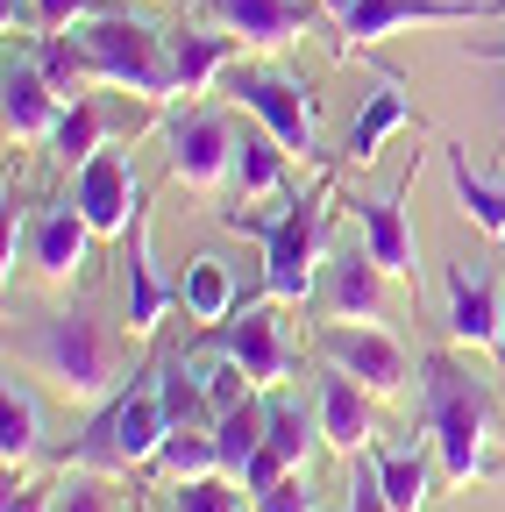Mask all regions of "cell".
I'll use <instances>...</instances> for the list:
<instances>
[{
    "label": "cell",
    "instance_id": "cell-16",
    "mask_svg": "<svg viewBox=\"0 0 505 512\" xmlns=\"http://www.w3.org/2000/svg\"><path fill=\"white\" fill-rule=\"evenodd\" d=\"M121 264H129V271H121V278H129V313H121V320H129L136 342H150L164 328V313L178 306V278H164L157 256H150V214L129 221V235H121Z\"/></svg>",
    "mask_w": 505,
    "mask_h": 512
},
{
    "label": "cell",
    "instance_id": "cell-5",
    "mask_svg": "<svg viewBox=\"0 0 505 512\" xmlns=\"http://www.w3.org/2000/svg\"><path fill=\"white\" fill-rule=\"evenodd\" d=\"M72 36L86 43L100 86H129V93L150 100V107H157V100H178V93H171V36H164L157 22H136L129 8H114V15L79 22Z\"/></svg>",
    "mask_w": 505,
    "mask_h": 512
},
{
    "label": "cell",
    "instance_id": "cell-15",
    "mask_svg": "<svg viewBox=\"0 0 505 512\" xmlns=\"http://www.w3.org/2000/svg\"><path fill=\"white\" fill-rule=\"evenodd\" d=\"M207 22L235 29L249 50H285L321 22V0H200Z\"/></svg>",
    "mask_w": 505,
    "mask_h": 512
},
{
    "label": "cell",
    "instance_id": "cell-14",
    "mask_svg": "<svg viewBox=\"0 0 505 512\" xmlns=\"http://www.w3.org/2000/svg\"><path fill=\"white\" fill-rule=\"evenodd\" d=\"M57 114H65V93L43 79L36 50H8V64H0V121H8V136L15 143H50Z\"/></svg>",
    "mask_w": 505,
    "mask_h": 512
},
{
    "label": "cell",
    "instance_id": "cell-30",
    "mask_svg": "<svg viewBox=\"0 0 505 512\" xmlns=\"http://www.w3.org/2000/svg\"><path fill=\"white\" fill-rule=\"evenodd\" d=\"M214 470H221L214 427H171L164 448L150 456V477H171V484H185V477H214Z\"/></svg>",
    "mask_w": 505,
    "mask_h": 512
},
{
    "label": "cell",
    "instance_id": "cell-25",
    "mask_svg": "<svg viewBox=\"0 0 505 512\" xmlns=\"http://www.w3.org/2000/svg\"><path fill=\"white\" fill-rule=\"evenodd\" d=\"M363 456L377 463V484H385V498L399 505V512H420L427 498H434V470L441 463H427V448H363Z\"/></svg>",
    "mask_w": 505,
    "mask_h": 512
},
{
    "label": "cell",
    "instance_id": "cell-24",
    "mask_svg": "<svg viewBox=\"0 0 505 512\" xmlns=\"http://www.w3.org/2000/svg\"><path fill=\"white\" fill-rule=\"evenodd\" d=\"M43 448V399L29 392L22 377H8V392H0V456H8V477H22Z\"/></svg>",
    "mask_w": 505,
    "mask_h": 512
},
{
    "label": "cell",
    "instance_id": "cell-33",
    "mask_svg": "<svg viewBox=\"0 0 505 512\" xmlns=\"http://www.w3.org/2000/svg\"><path fill=\"white\" fill-rule=\"evenodd\" d=\"M50 512H121V491L107 484V470H86V463H72L65 477L50 484Z\"/></svg>",
    "mask_w": 505,
    "mask_h": 512
},
{
    "label": "cell",
    "instance_id": "cell-26",
    "mask_svg": "<svg viewBox=\"0 0 505 512\" xmlns=\"http://www.w3.org/2000/svg\"><path fill=\"white\" fill-rule=\"evenodd\" d=\"M178 306L193 313V320H228L235 306H242V292H235V271L221 264V256H193V264H185V278H178Z\"/></svg>",
    "mask_w": 505,
    "mask_h": 512
},
{
    "label": "cell",
    "instance_id": "cell-1",
    "mask_svg": "<svg viewBox=\"0 0 505 512\" xmlns=\"http://www.w3.org/2000/svg\"><path fill=\"white\" fill-rule=\"evenodd\" d=\"M420 427H427V448L441 463V484H505V456L491 448L498 406L456 349L420 356Z\"/></svg>",
    "mask_w": 505,
    "mask_h": 512
},
{
    "label": "cell",
    "instance_id": "cell-9",
    "mask_svg": "<svg viewBox=\"0 0 505 512\" xmlns=\"http://www.w3.org/2000/svg\"><path fill=\"white\" fill-rule=\"evenodd\" d=\"M278 299H249V306H235L228 320H214L207 328V342L200 349H214V356H235L249 377H257V392H278V384L292 377V349H285V320L271 313Z\"/></svg>",
    "mask_w": 505,
    "mask_h": 512
},
{
    "label": "cell",
    "instance_id": "cell-19",
    "mask_svg": "<svg viewBox=\"0 0 505 512\" xmlns=\"http://www.w3.org/2000/svg\"><path fill=\"white\" fill-rule=\"evenodd\" d=\"M321 441L335 448V456H363V448L377 441V413H370V392L349 377V370H321Z\"/></svg>",
    "mask_w": 505,
    "mask_h": 512
},
{
    "label": "cell",
    "instance_id": "cell-35",
    "mask_svg": "<svg viewBox=\"0 0 505 512\" xmlns=\"http://www.w3.org/2000/svg\"><path fill=\"white\" fill-rule=\"evenodd\" d=\"M257 512H321V491L306 470H285L271 491H257Z\"/></svg>",
    "mask_w": 505,
    "mask_h": 512
},
{
    "label": "cell",
    "instance_id": "cell-21",
    "mask_svg": "<svg viewBox=\"0 0 505 512\" xmlns=\"http://www.w3.org/2000/svg\"><path fill=\"white\" fill-rule=\"evenodd\" d=\"M420 114H413V100H406V79L399 72H377V93L363 100V114H356V128H349V143H342V164H370L377 157V143L385 136H399V128H413Z\"/></svg>",
    "mask_w": 505,
    "mask_h": 512
},
{
    "label": "cell",
    "instance_id": "cell-18",
    "mask_svg": "<svg viewBox=\"0 0 505 512\" xmlns=\"http://www.w3.org/2000/svg\"><path fill=\"white\" fill-rule=\"evenodd\" d=\"M385 271L370 264V249H342L321 264V292H313V306H321L328 320H377L385 328Z\"/></svg>",
    "mask_w": 505,
    "mask_h": 512
},
{
    "label": "cell",
    "instance_id": "cell-10",
    "mask_svg": "<svg viewBox=\"0 0 505 512\" xmlns=\"http://www.w3.org/2000/svg\"><path fill=\"white\" fill-rule=\"evenodd\" d=\"M321 356L335 370H349L370 399L406 392V349H399L392 328H377V320H321Z\"/></svg>",
    "mask_w": 505,
    "mask_h": 512
},
{
    "label": "cell",
    "instance_id": "cell-34",
    "mask_svg": "<svg viewBox=\"0 0 505 512\" xmlns=\"http://www.w3.org/2000/svg\"><path fill=\"white\" fill-rule=\"evenodd\" d=\"M171 512H242V484L228 470L185 477V484H171Z\"/></svg>",
    "mask_w": 505,
    "mask_h": 512
},
{
    "label": "cell",
    "instance_id": "cell-32",
    "mask_svg": "<svg viewBox=\"0 0 505 512\" xmlns=\"http://www.w3.org/2000/svg\"><path fill=\"white\" fill-rule=\"evenodd\" d=\"M100 143H107V121H100V100L86 93V100H72L65 114H57V128H50V143H43V150H50L57 164H72V171H79Z\"/></svg>",
    "mask_w": 505,
    "mask_h": 512
},
{
    "label": "cell",
    "instance_id": "cell-28",
    "mask_svg": "<svg viewBox=\"0 0 505 512\" xmlns=\"http://www.w3.org/2000/svg\"><path fill=\"white\" fill-rule=\"evenodd\" d=\"M157 399H164V420H171V427H214V406H207V377H200V363L164 356V363H157Z\"/></svg>",
    "mask_w": 505,
    "mask_h": 512
},
{
    "label": "cell",
    "instance_id": "cell-6",
    "mask_svg": "<svg viewBox=\"0 0 505 512\" xmlns=\"http://www.w3.org/2000/svg\"><path fill=\"white\" fill-rule=\"evenodd\" d=\"M228 100L242 114H257L292 157H321V150H313V136H321V100H313L306 79L278 72V64H235V72H228Z\"/></svg>",
    "mask_w": 505,
    "mask_h": 512
},
{
    "label": "cell",
    "instance_id": "cell-22",
    "mask_svg": "<svg viewBox=\"0 0 505 512\" xmlns=\"http://www.w3.org/2000/svg\"><path fill=\"white\" fill-rule=\"evenodd\" d=\"M285 143L271 136V128L257 121V128H242L235 136V171H228V185H235V200L249 207V200H264V192H285Z\"/></svg>",
    "mask_w": 505,
    "mask_h": 512
},
{
    "label": "cell",
    "instance_id": "cell-8",
    "mask_svg": "<svg viewBox=\"0 0 505 512\" xmlns=\"http://www.w3.org/2000/svg\"><path fill=\"white\" fill-rule=\"evenodd\" d=\"M164 164H171L178 185H193V192L228 185V171H235V128H228V114H214V107L164 114Z\"/></svg>",
    "mask_w": 505,
    "mask_h": 512
},
{
    "label": "cell",
    "instance_id": "cell-20",
    "mask_svg": "<svg viewBox=\"0 0 505 512\" xmlns=\"http://www.w3.org/2000/svg\"><path fill=\"white\" fill-rule=\"evenodd\" d=\"M235 50H249L235 29H171V93L185 100V93H207L228 64H235Z\"/></svg>",
    "mask_w": 505,
    "mask_h": 512
},
{
    "label": "cell",
    "instance_id": "cell-40",
    "mask_svg": "<svg viewBox=\"0 0 505 512\" xmlns=\"http://www.w3.org/2000/svg\"><path fill=\"white\" fill-rule=\"evenodd\" d=\"M470 57H498V64H505V43H491V50H470Z\"/></svg>",
    "mask_w": 505,
    "mask_h": 512
},
{
    "label": "cell",
    "instance_id": "cell-29",
    "mask_svg": "<svg viewBox=\"0 0 505 512\" xmlns=\"http://www.w3.org/2000/svg\"><path fill=\"white\" fill-rule=\"evenodd\" d=\"M36 50V64H43V79L65 93V100H86L93 86H100V72H93V57H86V43L79 36H65V29H50V36H36L29 43Z\"/></svg>",
    "mask_w": 505,
    "mask_h": 512
},
{
    "label": "cell",
    "instance_id": "cell-3",
    "mask_svg": "<svg viewBox=\"0 0 505 512\" xmlns=\"http://www.w3.org/2000/svg\"><path fill=\"white\" fill-rule=\"evenodd\" d=\"M221 228L264 242V299H278V306L313 299L321 292V264H328V171L306 192H285L278 214H249L242 200L221 207Z\"/></svg>",
    "mask_w": 505,
    "mask_h": 512
},
{
    "label": "cell",
    "instance_id": "cell-7",
    "mask_svg": "<svg viewBox=\"0 0 505 512\" xmlns=\"http://www.w3.org/2000/svg\"><path fill=\"white\" fill-rule=\"evenodd\" d=\"M413 185H420V150L413 164L399 171L392 192H349V221L363 228V249L370 264L385 271L392 285H413L420 292V242H413Z\"/></svg>",
    "mask_w": 505,
    "mask_h": 512
},
{
    "label": "cell",
    "instance_id": "cell-37",
    "mask_svg": "<svg viewBox=\"0 0 505 512\" xmlns=\"http://www.w3.org/2000/svg\"><path fill=\"white\" fill-rule=\"evenodd\" d=\"M342 512H399V505L385 498V484H377V463H370V456L356 463V477H349V505H342Z\"/></svg>",
    "mask_w": 505,
    "mask_h": 512
},
{
    "label": "cell",
    "instance_id": "cell-12",
    "mask_svg": "<svg viewBox=\"0 0 505 512\" xmlns=\"http://www.w3.org/2000/svg\"><path fill=\"white\" fill-rule=\"evenodd\" d=\"M505 15V0H349V15L335 22L342 36H356V50H377L399 29H449V22H491Z\"/></svg>",
    "mask_w": 505,
    "mask_h": 512
},
{
    "label": "cell",
    "instance_id": "cell-36",
    "mask_svg": "<svg viewBox=\"0 0 505 512\" xmlns=\"http://www.w3.org/2000/svg\"><path fill=\"white\" fill-rule=\"evenodd\" d=\"M121 0H36V36L50 29H72V22H93V15H114Z\"/></svg>",
    "mask_w": 505,
    "mask_h": 512
},
{
    "label": "cell",
    "instance_id": "cell-4",
    "mask_svg": "<svg viewBox=\"0 0 505 512\" xmlns=\"http://www.w3.org/2000/svg\"><path fill=\"white\" fill-rule=\"evenodd\" d=\"M171 420H164V399H157V363L150 370H129V384L93 413V427L79 434L72 463L86 470H107V477H129V470H150V456L164 448Z\"/></svg>",
    "mask_w": 505,
    "mask_h": 512
},
{
    "label": "cell",
    "instance_id": "cell-13",
    "mask_svg": "<svg viewBox=\"0 0 505 512\" xmlns=\"http://www.w3.org/2000/svg\"><path fill=\"white\" fill-rule=\"evenodd\" d=\"M449 342L463 349H484V356H505V306H498V278L491 264H470V256H456L449 264Z\"/></svg>",
    "mask_w": 505,
    "mask_h": 512
},
{
    "label": "cell",
    "instance_id": "cell-17",
    "mask_svg": "<svg viewBox=\"0 0 505 512\" xmlns=\"http://www.w3.org/2000/svg\"><path fill=\"white\" fill-rule=\"evenodd\" d=\"M86 249H93V221L79 200H50L36 207V235H29V264L43 285H72L86 271Z\"/></svg>",
    "mask_w": 505,
    "mask_h": 512
},
{
    "label": "cell",
    "instance_id": "cell-39",
    "mask_svg": "<svg viewBox=\"0 0 505 512\" xmlns=\"http://www.w3.org/2000/svg\"><path fill=\"white\" fill-rule=\"evenodd\" d=\"M321 15H328V22H342V15H349V0H321Z\"/></svg>",
    "mask_w": 505,
    "mask_h": 512
},
{
    "label": "cell",
    "instance_id": "cell-11",
    "mask_svg": "<svg viewBox=\"0 0 505 512\" xmlns=\"http://www.w3.org/2000/svg\"><path fill=\"white\" fill-rule=\"evenodd\" d=\"M72 200L86 207L93 235H107V242L129 235V221L143 214V185H136V157H129V143H100V150L72 171Z\"/></svg>",
    "mask_w": 505,
    "mask_h": 512
},
{
    "label": "cell",
    "instance_id": "cell-38",
    "mask_svg": "<svg viewBox=\"0 0 505 512\" xmlns=\"http://www.w3.org/2000/svg\"><path fill=\"white\" fill-rule=\"evenodd\" d=\"M0 512H50V491L29 484V477H8V505H0Z\"/></svg>",
    "mask_w": 505,
    "mask_h": 512
},
{
    "label": "cell",
    "instance_id": "cell-27",
    "mask_svg": "<svg viewBox=\"0 0 505 512\" xmlns=\"http://www.w3.org/2000/svg\"><path fill=\"white\" fill-rule=\"evenodd\" d=\"M441 164H449V185H456V207L491 235V242H505V185H491V178H477L470 171V157H463V143H441Z\"/></svg>",
    "mask_w": 505,
    "mask_h": 512
},
{
    "label": "cell",
    "instance_id": "cell-31",
    "mask_svg": "<svg viewBox=\"0 0 505 512\" xmlns=\"http://www.w3.org/2000/svg\"><path fill=\"white\" fill-rule=\"evenodd\" d=\"M214 448H221V470L242 484V470L257 463V448H264V399H257V392L214 420Z\"/></svg>",
    "mask_w": 505,
    "mask_h": 512
},
{
    "label": "cell",
    "instance_id": "cell-23",
    "mask_svg": "<svg viewBox=\"0 0 505 512\" xmlns=\"http://www.w3.org/2000/svg\"><path fill=\"white\" fill-rule=\"evenodd\" d=\"M313 441H321V406H299L292 392H264V448L285 470H306Z\"/></svg>",
    "mask_w": 505,
    "mask_h": 512
},
{
    "label": "cell",
    "instance_id": "cell-2",
    "mask_svg": "<svg viewBox=\"0 0 505 512\" xmlns=\"http://www.w3.org/2000/svg\"><path fill=\"white\" fill-rule=\"evenodd\" d=\"M8 356H22L36 377H50L72 406H107L121 392V342L93 306H65L29 320L22 335H8Z\"/></svg>",
    "mask_w": 505,
    "mask_h": 512
}]
</instances>
